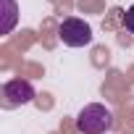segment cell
I'll return each instance as SVG.
<instances>
[{
  "instance_id": "obj_4",
  "label": "cell",
  "mask_w": 134,
  "mask_h": 134,
  "mask_svg": "<svg viewBox=\"0 0 134 134\" xmlns=\"http://www.w3.org/2000/svg\"><path fill=\"white\" fill-rule=\"evenodd\" d=\"M124 26H126V32L134 34V5L126 8V13H124Z\"/></svg>"
},
{
  "instance_id": "obj_1",
  "label": "cell",
  "mask_w": 134,
  "mask_h": 134,
  "mask_svg": "<svg viewBox=\"0 0 134 134\" xmlns=\"http://www.w3.org/2000/svg\"><path fill=\"white\" fill-rule=\"evenodd\" d=\"M76 129L82 134H105V131L113 129V113L100 103H90V105H84L79 110Z\"/></svg>"
},
{
  "instance_id": "obj_2",
  "label": "cell",
  "mask_w": 134,
  "mask_h": 134,
  "mask_svg": "<svg viewBox=\"0 0 134 134\" xmlns=\"http://www.w3.org/2000/svg\"><path fill=\"white\" fill-rule=\"evenodd\" d=\"M58 37H60L63 45H69V47H84V45L92 42V29H90L87 21L71 16V19H63V21H60Z\"/></svg>"
},
{
  "instance_id": "obj_3",
  "label": "cell",
  "mask_w": 134,
  "mask_h": 134,
  "mask_svg": "<svg viewBox=\"0 0 134 134\" xmlns=\"http://www.w3.org/2000/svg\"><path fill=\"white\" fill-rule=\"evenodd\" d=\"M34 100V87L26 79H11L3 87V105L5 108H19V105H29Z\"/></svg>"
}]
</instances>
